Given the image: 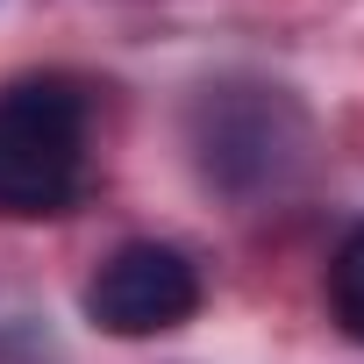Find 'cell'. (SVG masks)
<instances>
[{
	"mask_svg": "<svg viewBox=\"0 0 364 364\" xmlns=\"http://www.w3.org/2000/svg\"><path fill=\"white\" fill-rule=\"evenodd\" d=\"M328 314H336V328L350 336V343H364V222L336 243V257H328Z\"/></svg>",
	"mask_w": 364,
	"mask_h": 364,
	"instance_id": "4",
	"label": "cell"
},
{
	"mask_svg": "<svg viewBox=\"0 0 364 364\" xmlns=\"http://www.w3.org/2000/svg\"><path fill=\"white\" fill-rule=\"evenodd\" d=\"M186 143H193V164H200L208 186H222L229 200H264V193H286L307 171L314 129H307V107L286 86L222 79L193 100Z\"/></svg>",
	"mask_w": 364,
	"mask_h": 364,
	"instance_id": "1",
	"label": "cell"
},
{
	"mask_svg": "<svg viewBox=\"0 0 364 364\" xmlns=\"http://www.w3.org/2000/svg\"><path fill=\"white\" fill-rule=\"evenodd\" d=\"M86 136H93V107L72 79L0 86V215L43 222V215L79 208Z\"/></svg>",
	"mask_w": 364,
	"mask_h": 364,
	"instance_id": "2",
	"label": "cell"
},
{
	"mask_svg": "<svg viewBox=\"0 0 364 364\" xmlns=\"http://www.w3.org/2000/svg\"><path fill=\"white\" fill-rule=\"evenodd\" d=\"M193 307H200V272L171 243H122L86 286V314L107 336H164L193 321Z\"/></svg>",
	"mask_w": 364,
	"mask_h": 364,
	"instance_id": "3",
	"label": "cell"
}]
</instances>
